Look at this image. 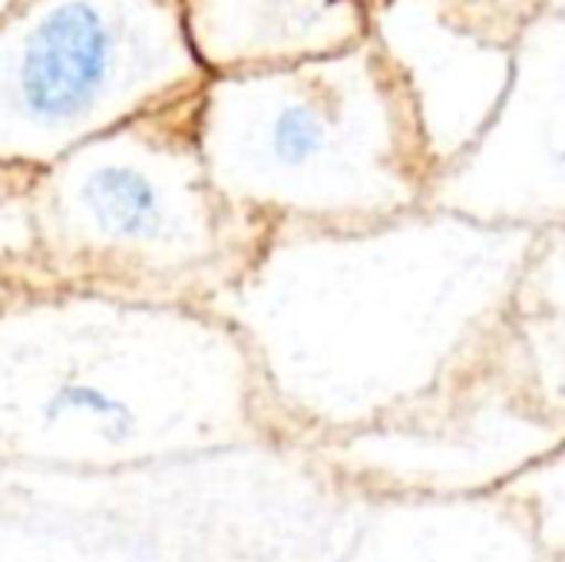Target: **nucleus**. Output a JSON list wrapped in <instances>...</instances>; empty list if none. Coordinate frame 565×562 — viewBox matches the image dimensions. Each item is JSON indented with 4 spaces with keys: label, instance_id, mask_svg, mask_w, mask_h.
Returning <instances> with one entry per match:
<instances>
[{
    "label": "nucleus",
    "instance_id": "obj_8",
    "mask_svg": "<svg viewBox=\"0 0 565 562\" xmlns=\"http://www.w3.org/2000/svg\"><path fill=\"white\" fill-rule=\"evenodd\" d=\"M424 205L500 229H565V13L530 20L500 106L430 176Z\"/></svg>",
    "mask_w": 565,
    "mask_h": 562
},
{
    "label": "nucleus",
    "instance_id": "obj_4",
    "mask_svg": "<svg viewBox=\"0 0 565 562\" xmlns=\"http://www.w3.org/2000/svg\"><path fill=\"white\" fill-rule=\"evenodd\" d=\"M195 142L212 189L268 232H354L424 209L430 162L371 40L334 56L209 76Z\"/></svg>",
    "mask_w": 565,
    "mask_h": 562
},
{
    "label": "nucleus",
    "instance_id": "obj_6",
    "mask_svg": "<svg viewBox=\"0 0 565 562\" xmlns=\"http://www.w3.org/2000/svg\"><path fill=\"white\" fill-rule=\"evenodd\" d=\"M205 79L179 0H17L0 17V166L46 169Z\"/></svg>",
    "mask_w": 565,
    "mask_h": 562
},
{
    "label": "nucleus",
    "instance_id": "obj_16",
    "mask_svg": "<svg viewBox=\"0 0 565 562\" xmlns=\"http://www.w3.org/2000/svg\"><path fill=\"white\" fill-rule=\"evenodd\" d=\"M13 3H17V0H0V17H3V13H7V10L13 7Z\"/></svg>",
    "mask_w": 565,
    "mask_h": 562
},
{
    "label": "nucleus",
    "instance_id": "obj_7",
    "mask_svg": "<svg viewBox=\"0 0 565 562\" xmlns=\"http://www.w3.org/2000/svg\"><path fill=\"white\" fill-rule=\"evenodd\" d=\"M565 450V397L533 371L513 318L497 351L427 407L308 454L361 500L487 497Z\"/></svg>",
    "mask_w": 565,
    "mask_h": 562
},
{
    "label": "nucleus",
    "instance_id": "obj_3",
    "mask_svg": "<svg viewBox=\"0 0 565 562\" xmlns=\"http://www.w3.org/2000/svg\"><path fill=\"white\" fill-rule=\"evenodd\" d=\"M364 503L295 444L119 474L0 464V562H331Z\"/></svg>",
    "mask_w": 565,
    "mask_h": 562
},
{
    "label": "nucleus",
    "instance_id": "obj_9",
    "mask_svg": "<svg viewBox=\"0 0 565 562\" xmlns=\"http://www.w3.org/2000/svg\"><path fill=\"white\" fill-rule=\"evenodd\" d=\"M543 0H374L367 40L407 93L430 169L454 162L500 106Z\"/></svg>",
    "mask_w": 565,
    "mask_h": 562
},
{
    "label": "nucleus",
    "instance_id": "obj_15",
    "mask_svg": "<svg viewBox=\"0 0 565 562\" xmlns=\"http://www.w3.org/2000/svg\"><path fill=\"white\" fill-rule=\"evenodd\" d=\"M7 295H13V288H10V285H7V282H0V301H3V298H7Z\"/></svg>",
    "mask_w": 565,
    "mask_h": 562
},
{
    "label": "nucleus",
    "instance_id": "obj_13",
    "mask_svg": "<svg viewBox=\"0 0 565 562\" xmlns=\"http://www.w3.org/2000/svg\"><path fill=\"white\" fill-rule=\"evenodd\" d=\"M497 494L516 507L543 550L565 560V450L526 467Z\"/></svg>",
    "mask_w": 565,
    "mask_h": 562
},
{
    "label": "nucleus",
    "instance_id": "obj_12",
    "mask_svg": "<svg viewBox=\"0 0 565 562\" xmlns=\"http://www.w3.org/2000/svg\"><path fill=\"white\" fill-rule=\"evenodd\" d=\"M36 169L0 166V282L13 291L36 288L40 235L33 209Z\"/></svg>",
    "mask_w": 565,
    "mask_h": 562
},
{
    "label": "nucleus",
    "instance_id": "obj_2",
    "mask_svg": "<svg viewBox=\"0 0 565 562\" xmlns=\"http://www.w3.org/2000/svg\"><path fill=\"white\" fill-rule=\"evenodd\" d=\"M258 444L285 441L209 308L79 288L0 301V464L119 474Z\"/></svg>",
    "mask_w": 565,
    "mask_h": 562
},
{
    "label": "nucleus",
    "instance_id": "obj_10",
    "mask_svg": "<svg viewBox=\"0 0 565 562\" xmlns=\"http://www.w3.org/2000/svg\"><path fill=\"white\" fill-rule=\"evenodd\" d=\"M331 562H565L543 550L516 507L500 497H384Z\"/></svg>",
    "mask_w": 565,
    "mask_h": 562
},
{
    "label": "nucleus",
    "instance_id": "obj_14",
    "mask_svg": "<svg viewBox=\"0 0 565 562\" xmlns=\"http://www.w3.org/2000/svg\"><path fill=\"white\" fill-rule=\"evenodd\" d=\"M543 7H546L550 13H565V0H543Z\"/></svg>",
    "mask_w": 565,
    "mask_h": 562
},
{
    "label": "nucleus",
    "instance_id": "obj_1",
    "mask_svg": "<svg viewBox=\"0 0 565 562\" xmlns=\"http://www.w3.org/2000/svg\"><path fill=\"white\" fill-rule=\"evenodd\" d=\"M543 232L414 209L354 232H268L209 305L245 344L278 441L401 421L503 341Z\"/></svg>",
    "mask_w": 565,
    "mask_h": 562
},
{
    "label": "nucleus",
    "instance_id": "obj_5",
    "mask_svg": "<svg viewBox=\"0 0 565 562\" xmlns=\"http://www.w3.org/2000/svg\"><path fill=\"white\" fill-rule=\"evenodd\" d=\"M189 93L36 169V288L209 308L268 229L209 182Z\"/></svg>",
    "mask_w": 565,
    "mask_h": 562
},
{
    "label": "nucleus",
    "instance_id": "obj_11",
    "mask_svg": "<svg viewBox=\"0 0 565 562\" xmlns=\"http://www.w3.org/2000/svg\"><path fill=\"white\" fill-rule=\"evenodd\" d=\"M179 7L205 76L321 60L367 40L361 0H179Z\"/></svg>",
    "mask_w": 565,
    "mask_h": 562
}]
</instances>
